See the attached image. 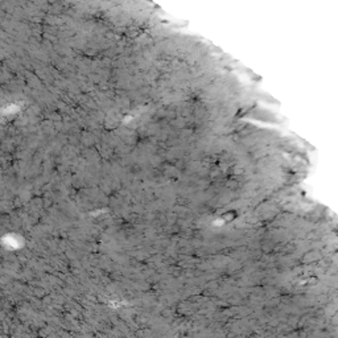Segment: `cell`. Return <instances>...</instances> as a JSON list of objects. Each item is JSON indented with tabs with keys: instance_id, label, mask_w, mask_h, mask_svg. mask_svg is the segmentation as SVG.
<instances>
[{
	"instance_id": "1",
	"label": "cell",
	"mask_w": 338,
	"mask_h": 338,
	"mask_svg": "<svg viewBox=\"0 0 338 338\" xmlns=\"http://www.w3.org/2000/svg\"><path fill=\"white\" fill-rule=\"evenodd\" d=\"M235 217H237V213H235V211H227L226 214L222 215V218L226 221V222H231Z\"/></svg>"
}]
</instances>
